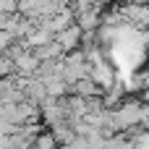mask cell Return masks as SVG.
Returning a JSON list of instances; mask_svg holds the SVG:
<instances>
[{"mask_svg": "<svg viewBox=\"0 0 149 149\" xmlns=\"http://www.w3.org/2000/svg\"><path fill=\"white\" fill-rule=\"evenodd\" d=\"M102 24H105L102 8H89V10H81V13H76V26H81L84 31H97Z\"/></svg>", "mask_w": 149, "mask_h": 149, "instance_id": "1", "label": "cell"}, {"mask_svg": "<svg viewBox=\"0 0 149 149\" xmlns=\"http://www.w3.org/2000/svg\"><path fill=\"white\" fill-rule=\"evenodd\" d=\"M55 39H58V45H60V47L65 50V55H68V52H73V50H81V39H84V29L73 24L71 29H65V31H63V34H58Z\"/></svg>", "mask_w": 149, "mask_h": 149, "instance_id": "2", "label": "cell"}, {"mask_svg": "<svg viewBox=\"0 0 149 149\" xmlns=\"http://www.w3.org/2000/svg\"><path fill=\"white\" fill-rule=\"evenodd\" d=\"M34 149H60V144L52 136V131H42L37 136V141H34Z\"/></svg>", "mask_w": 149, "mask_h": 149, "instance_id": "3", "label": "cell"}, {"mask_svg": "<svg viewBox=\"0 0 149 149\" xmlns=\"http://www.w3.org/2000/svg\"><path fill=\"white\" fill-rule=\"evenodd\" d=\"M131 144H134V149H149V131H144V128L131 131Z\"/></svg>", "mask_w": 149, "mask_h": 149, "instance_id": "4", "label": "cell"}]
</instances>
